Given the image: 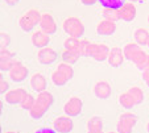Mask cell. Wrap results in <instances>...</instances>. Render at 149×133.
Segmentation results:
<instances>
[{"mask_svg": "<svg viewBox=\"0 0 149 133\" xmlns=\"http://www.w3.org/2000/svg\"><path fill=\"white\" fill-rule=\"evenodd\" d=\"M146 132H148V133H149V121H148V123H146Z\"/></svg>", "mask_w": 149, "mask_h": 133, "instance_id": "obj_41", "label": "cell"}, {"mask_svg": "<svg viewBox=\"0 0 149 133\" xmlns=\"http://www.w3.org/2000/svg\"><path fill=\"white\" fill-rule=\"evenodd\" d=\"M82 109H83V102L79 96H71L68 99V102L63 105V112L65 115L70 117H77L81 115Z\"/></svg>", "mask_w": 149, "mask_h": 133, "instance_id": "obj_8", "label": "cell"}, {"mask_svg": "<svg viewBox=\"0 0 149 133\" xmlns=\"http://www.w3.org/2000/svg\"><path fill=\"white\" fill-rule=\"evenodd\" d=\"M3 133H19V132H15V130H9V132H3Z\"/></svg>", "mask_w": 149, "mask_h": 133, "instance_id": "obj_42", "label": "cell"}, {"mask_svg": "<svg viewBox=\"0 0 149 133\" xmlns=\"http://www.w3.org/2000/svg\"><path fill=\"white\" fill-rule=\"evenodd\" d=\"M123 53L128 61L133 62L135 65H137L139 62L144 60V57L146 55V53L144 51V49L140 45H137L136 42H128L127 45H124Z\"/></svg>", "mask_w": 149, "mask_h": 133, "instance_id": "obj_4", "label": "cell"}, {"mask_svg": "<svg viewBox=\"0 0 149 133\" xmlns=\"http://www.w3.org/2000/svg\"><path fill=\"white\" fill-rule=\"evenodd\" d=\"M66 50L75 51L81 55V46H82V38H74V37H68L63 42Z\"/></svg>", "mask_w": 149, "mask_h": 133, "instance_id": "obj_21", "label": "cell"}, {"mask_svg": "<svg viewBox=\"0 0 149 133\" xmlns=\"http://www.w3.org/2000/svg\"><path fill=\"white\" fill-rule=\"evenodd\" d=\"M8 91H9V83L8 80H6V78L3 77V74L0 71V95H4Z\"/></svg>", "mask_w": 149, "mask_h": 133, "instance_id": "obj_32", "label": "cell"}, {"mask_svg": "<svg viewBox=\"0 0 149 133\" xmlns=\"http://www.w3.org/2000/svg\"><path fill=\"white\" fill-rule=\"evenodd\" d=\"M26 95H28L26 88L17 87V88H13V90H9L8 92L4 94V100L8 104H20Z\"/></svg>", "mask_w": 149, "mask_h": 133, "instance_id": "obj_12", "label": "cell"}, {"mask_svg": "<svg viewBox=\"0 0 149 133\" xmlns=\"http://www.w3.org/2000/svg\"><path fill=\"white\" fill-rule=\"evenodd\" d=\"M127 0H98L103 8H111V9H119Z\"/></svg>", "mask_w": 149, "mask_h": 133, "instance_id": "obj_27", "label": "cell"}, {"mask_svg": "<svg viewBox=\"0 0 149 133\" xmlns=\"http://www.w3.org/2000/svg\"><path fill=\"white\" fill-rule=\"evenodd\" d=\"M136 67L140 69V70H146V69H149V54H146L145 57H144V60L141 61V62H139L137 65H136Z\"/></svg>", "mask_w": 149, "mask_h": 133, "instance_id": "obj_33", "label": "cell"}, {"mask_svg": "<svg viewBox=\"0 0 149 133\" xmlns=\"http://www.w3.org/2000/svg\"><path fill=\"white\" fill-rule=\"evenodd\" d=\"M8 74H9V78L12 79V82L20 83V82H24L28 78L29 70L23 62H20V61L16 60L15 63L12 65V67L9 69Z\"/></svg>", "mask_w": 149, "mask_h": 133, "instance_id": "obj_7", "label": "cell"}, {"mask_svg": "<svg viewBox=\"0 0 149 133\" xmlns=\"http://www.w3.org/2000/svg\"><path fill=\"white\" fill-rule=\"evenodd\" d=\"M15 53L9 49L0 50V71H9L12 65L15 63Z\"/></svg>", "mask_w": 149, "mask_h": 133, "instance_id": "obj_15", "label": "cell"}, {"mask_svg": "<svg viewBox=\"0 0 149 133\" xmlns=\"http://www.w3.org/2000/svg\"><path fill=\"white\" fill-rule=\"evenodd\" d=\"M62 29L69 37H74V38H82L84 34L83 21L77 16L66 17L62 23Z\"/></svg>", "mask_w": 149, "mask_h": 133, "instance_id": "obj_2", "label": "cell"}, {"mask_svg": "<svg viewBox=\"0 0 149 133\" xmlns=\"http://www.w3.org/2000/svg\"><path fill=\"white\" fill-rule=\"evenodd\" d=\"M32 44L38 49L46 48V46H49V44H50V36L46 34L45 32H42L41 29L36 30L32 34Z\"/></svg>", "mask_w": 149, "mask_h": 133, "instance_id": "obj_19", "label": "cell"}, {"mask_svg": "<svg viewBox=\"0 0 149 133\" xmlns=\"http://www.w3.org/2000/svg\"><path fill=\"white\" fill-rule=\"evenodd\" d=\"M136 123H137V116L135 113L130 111L121 113L118 120V133H132Z\"/></svg>", "mask_w": 149, "mask_h": 133, "instance_id": "obj_5", "label": "cell"}, {"mask_svg": "<svg viewBox=\"0 0 149 133\" xmlns=\"http://www.w3.org/2000/svg\"><path fill=\"white\" fill-rule=\"evenodd\" d=\"M102 15H103L104 19H107V20H111V21H118L120 20V17H119V12L118 9H111V8H103L102 11Z\"/></svg>", "mask_w": 149, "mask_h": 133, "instance_id": "obj_29", "label": "cell"}, {"mask_svg": "<svg viewBox=\"0 0 149 133\" xmlns=\"http://www.w3.org/2000/svg\"><path fill=\"white\" fill-rule=\"evenodd\" d=\"M4 1H6V3L8 4V6L15 7V6H17V4H19V1H20V0H4Z\"/></svg>", "mask_w": 149, "mask_h": 133, "instance_id": "obj_37", "label": "cell"}, {"mask_svg": "<svg viewBox=\"0 0 149 133\" xmlns=\"http://www.w3.org/2000/svg\"><path fill=\"white\" fill-rule=\"evenodd\" d=\"M93 92L98 99H108L112 94V87L107 80H99L94 85Z\"/></svg>", "mask_w": 149, "mask_h": 133, "instance_id": "obj_14", "label": "cell"}, {"mask_svg": "<svg viewBox=\"0 0 149 133\" xmlns=\"http://www.w3.org/2000/svg\"><path fill=\"white\" fill-rule=\"evenodd\" d=\"M119 103H120V105L124 109H132L136 105L135 100H133L132 96L128 94V91H124V92H121L120 95H119Z\"/></svg>", "mask_w": 149, "mask_h": 133, "instance_id": "obj_23", "label": "cell"}, {"mask_svg": "<svg viewBox=\"0 0 149 133\" xmlns=\"http://www.w3.org/2000/svg\"><path fill=\"white\" fill-rule=\"evenodd\" d=\"M146 46H148V48H149V42H148V45H146Z\"/></svg>", "mask_w": 149, "mask_h": 133, "instance_id": "obj_45", "label": "cell"}, {"mask_svg": "<svg viewBox=\"0 0 149 133\" xmlns=\"http://www.w3.org/2000/svg\"><path fill=\"white\" fill-rule=\"evenodd\" d=\"M119 12V17H120V20L123 21H127V23H130V21L135 20L136 19V15H137V9H136V6L130 1H125L120 8L118 9Z\"/></svg>", "mask_w": 149, "mask_h": 133, "instance_id": "obj_13", "label": "cell"}, {"mask_svg": "<svg viewBox=\"0 0 149 133\" xmlns=\"http://www.w3.org/2000/svg\"><path fill=\"white\" fill-rule=\"evenodd\" d=\"M116 32V23L115 21L107 20V19H103L98 23L96 25V33L100 34V36H112Z\"/></svg>", "mask_w": 149, "mask_h": 133, "instance_id": "obj_17", "label": "cell"}, {"mask_svg": "<svg viewBox=\"0 0 149 133\" xmlns=\"http://www.w3.org/2000/svg\"><path fill=\"white\" fill-rule=\"evenodd\" d=\"M96 1L98 0H81V3L83 6H94V4H96Z\"/></svg>", "mask_w": 149, "mask_h": 133, "instance_id": "obj_36", "label": "cell"}, {"mask_svg": "<svg viewBox=\"0 0 149 133\" xmlns=\"http://www.w3.org/2000/svg\"><path fill=\"white\" fill-rule=\"evenodd\" d=\"M9 45H11V36L6 32H0V50L8 49Z\"/></svg>", "mask_w": 149, "mask_h": 133, "instance_id": "obj_31", "label": "cell"}, {"mask_svg": "<svg viewBox=\"0 0 149 133\" xmlns=\"http://www.w3.org/2000/svg\"><path fill=\"white\" fill-rule=\"evenodd\" d=\"M143 79H144V82H145V85L149 87V69L143 71Z\"/></svg>", "mask_w": 149, "mask_h": 133, "instance_id": "obj_35", "label": "cell"}, {"mask_svg": "<svg viewBox=\"0 0 149 133\" xmlns=\"http://www.w3.org/2000/svg\"><path fill=\"white\" fill-rule=\"evenodd\" d=\"M57 58H58V54L50 46L40 49L38 53H37V60H38V62L41 65H52V63H54L57 61Z\"/></svg>", "mask_w": 149, "mask_h": 133, "instance_id": "obj_11", "label": "cell"}, {"mask_svg": "<svg viewBox=\"0 0 149 133\" xmlns=\"http://www.w3.org/2000/svg\"><path fill=\"white\" fill-rule=\"evenodd\" d=\"M125 57H124L123 49L121 48H112L110 50V54H108V63H110L112 67H120L123 65Z\"/></svg>", "mask_w": 149, "mask_h": 133, "instance_id": "obj_18", "label": "cell"}, {"mask_svg": "<svg viewBox=\"0 0 149 133\" xmlns=\"http://www.w3.org/2000/svg\"><path fill=\"white\" fill-rule=\"evenodd\" d=\"M53 103H54L53 94H50L49 91L38 92V95L36 96V100H34L33 107L29 111L31 117L32 119H41L49 111V108L53 105Z\"/></svg>", "mask_w": 149, "mask_h": 133, "instance_id": "obj_1", "label": "cell"}, {"mask_svg": "<svg viewBox=\"0 0 149 133\" xmlns=\"http://www.w3.org/2000/svg\"><path fill=\"white\" fill-rule=\"evenodd\" d=\"M50 78H52L53 85H56V86H65L66 83L69 82L68 78H66L62 73H59L58 70L53 71V73H52V75H50Z\"/></svg>", "mask_w": 149, "mask_h": 133, "instance_id": "obj_28", "label": "cell"}, {"mask_svg": "<svg viewBox=\"0 0 149 133\" xmlns=\"http://www.w3.org/2000/svg\"><path fill=\"white\" fill-rule=\"evenodd\" d=\"M54 129L57 130V133H70L74 128L73 117L68 116V115H62L58 116L53 123Z\"/></svg>", "mask_w": 149, "mask_h": 133, "instance_id": "obj_10", "label": "cell"}, {"mask_svg": "<svg viewBox=\"0 0 149 133\" xmlns=\"http://www.w3.org/2000/svg\"><path fill=\"white\" fill-rule=\"evenodd\" d=\"M127 1H130V3H132V4H136V3H141V4H143L144 3V0H127Z\"/></svg>", "mask_w": 149, "mask_h": 133, "instance_id": "obj_38", "label": "cell"}, {"mask_svg": "<svg viewBox=\"0 0 149 133\" xmlns=\"http://www.w3.org/2000/svg\"><path fill=\"white\" fill-rule=\"evenodd\" d=\"M34 100H36V98H34L32 94L28 92V95H26V96L23 99V102L20 103V105H21V108H23V109L31 111L32 107H33V104H34Z\"/></svg>", "mask_w": 149, "mask_h": 133, "instance_id": "obj_30", "label": "cell"}, {"mask_svg": "<svg viewBox=\"0 0 149 133\" xmlns=\"http://www.w3.org/2000/svg\"><path fill=\"white\" fill-rule=\"evenodd\" d=\"M56 70H58L59 73H62L66 78H68L69 80H70L71 78H73V75H74L73 65H69V63H65V62L58 63V65H57V69H56Z\"/></svg>", "mask_w": 149, "mask_h": 133, "instance_id": "obj_26", "label": "cell"}, {"mask_svg": "<svg viewBox=\"0 0 149 133\" xmlns=\"http://www.w3.org/2000/svg\"><path fill=\"white\" fill-rule=\"evenodd\" d=\"M41 12L37 8H31L19 19V25L23 32H32L36 26H38Z\"/></svg>", "mask_w": 149, "mask_h": 133, "instance_id": "obj_3", "label": "cell"}, {"mask_svg": "<svg viewBox=\"0 0 149 133\" xmlns=\"http://www.w3.org/2000/svg\"><path fill=\"white\" fill-rule=\"evenodd\" d=\"M40 29L42 32H45L46 34H54L58 29V25H57L56 19L53 17V15L49 13V12H44L41 13V19H40V24H38Z\"/></svg>", "mask_w": 149, "mask_h": 133, "instance_id": "obj_9", "label": "cell"}, {"mask_svg": "<svg viewBox=\"0 0 149 133\" xmlns=\"http://www.w3.org/2000/svg\"><path fill=\"white\" fill-rule=\"evenodd\" d=\"M133 38L135 42L140 46H145L149 42V32L144 28H137L133 32Z\"/></svg>", "mask_w": 149, "mask_h": 133, "instance_id": "obj_20", "label": "cell"}, {"mask_svg": "<svg viewBox=\"0 0 149 133\" xmlns=\"http://www.w3.org/2000/svg\"><path fill=\"white\" fill-rule=\"evenodd\" d=\"M34 133H57V130L52 128H38Z\"/></svg>", "mask_w": 149, "mask_h": 133, "instance_id": "obj_34", "label": "cell"}, {"mask_svg": "<svg viewBox=\"0 0 149 133\" xmlns=\"http://www.w3.org/2000/svg\"><path fill=\"white\" fill-rule=\"evenodd\" d=\"M87 133H104L103 130H99V132H91V130H87Z\"/></svg>", "mask_w": 149, "mask_h": 133, "instance_id": "obj_40", "label": "cell"}, {"mask_svg": "<svg viewBox=\"0 0 149 133\" xmlns=\"http://www.w3.org/2000/svg\"><path fill=\"white\" fill-rule=\"evenodd\" d=\"M29 85H31L33 91H36V92H42V91H46L48 80H46V78L44 77L41 73H34L33 75L29 78Z\"/></svg>", "mask_w": 149, "mask_h": 133, "instance_id": "obj_16", "label": "cell"}, {"mask_svg": "<svg viewBox=\"0 0 149 133\" xmlns=\"http://www.w3.org/2000/svg\"><path fill=\"white\" fill-rule=\"evenodd\" d=\"M148 23H149V16H148Z\"/></svg>", "mask_w": 149, "mask_h": 133, "instance_id": "obj_46", "label": "cell"}, {"mask_svg": "<svg viewBox=\"0 0 149 133\" xmlns=\"http://www.w3.org/2000/svg\"><path fill=\"white\" fill-rule=\"evenodd\" d=\"M108 133H118V132H108Z\"/></svg>", "mask_w": 149, "mask_h": 133, "instance_id": "obj_44", "label": "cell"}, {"mask_svg": "<svg viewBox=\"0 0 149 133\" xmlns=\"http://www.w3.org/2000/svg\"><path fill=\"white\" fill-rule=\"evenodd\" d=\"M128 94H130L131 96H132V99L135 100L136 105L141 104V103L144 102V91L141 90L140 87H137V86H132V87L128 88Z\"/></svg>", "mask_w": 149, "mask_h": 133, "instance_id": "obj_25", "label": "cell"}, {"mask_svg": "<svg viewBox=\"0 0 149 133\" xmlns=\"http://www.w3.org/2000/svg\"><path fill=\"white\" fill-rule=\"evenodd\" d=\"M110 46L106 45L103 42H91L90 48H88V55L96 62H103L108 58L110 54Z\"/></svg>", "mask_w": 149, "mask_h": 133, "instance_id": "obj_6", "label": "cell"}, {"mask_svg": "<svg viewBox=\"0 0 149 133\" xmlns=\"http://www.w3.org/2000/svg\"><path fill=\"white\" fill-rule=\"evenodd\" d=\"M0 133H3V127H1V124H0Z\"/></svg>", "mask_w": 149, "mask_h": 133, "instance_id": "obj_43", "label": "cell"}, {"mask_svg": "<svg viewBox=\"0 0 149 133\" xmlns=\"http://www.w3.org/2000/svg\"><path fill=\"white\" fill-rule=\"evenodd\" d=\"M87 129L91 132H99L103 130V120L99 116H93L87 121Z\"/></svg>", "mask_w": 149, "mask_h": 133, "instance_id": "obj_24", "label": "cell"}, {"mask_svg": "<svg viewBox=\"0 0 149 133\" xmlns=\"http://www.w3.org/2000/svg\"><path fill=\"white\" fill-rule=\"evenodd\" d=\"M1 115H3V100L0 99V117H1Z\"/></svg>", "mask_w": 149, "mask_h": 133, "instance_id": "obj_39", "label": "cell"}, {"mask_svg": "<svg viewBox=\"0 0 149 133\" xmlns=\"http://www.w3.org/2000/svg\"><path fill=\"white\" fill-rule=\"evenodd\" d=\"M79 58H81V55H79L78 53H75V51L63 49L62 53H61V61L62 62H65V63H69V65H74V63H77L79 61Z\"/></svg>", "mask_w": 149, "mask_h": 133, "instance_id": "obj_22", "label": "cell"}]
</instances>
